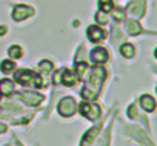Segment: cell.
I'll return each mask as SVG.
<instances>
[{
	"label": "cell",
	"mask_w": 157,
	"mask_h": 146,
	"mask_svg": "<svg viewBox=\"0 0 157 146\" xmlns=\"http://www.w3.org/2000/svg\"><path fill=\"white\" fill-rule=\"evenodd\" d=\"M105 77H106V71H105L102 66L94 68L93 72H91V77H90V80H88V85L80 91L82 97H83L85 100H94V99L97 97L99 91H100V86H102Z\"/></svg>",
	"instance_id": "6da1fadb"
},
{
	"label": "cell",
	"mask_w": 157,
	"mask_h": 146,
	"mask_svg": "<svg viewBox=\"0 0 157 146\" xmlns=\"http://www.w3.org/2000/svg\"><path fill=\"white\" fill-rule=\"evenodd\" d=\"M14 80L19 85L26 86V88H42V85H43L42 77L39 74H36L34 71H31V69H19V71H16Z\"/></svg>",
	"instance_id": "7a4b0ae2"
},
{
	"label": "cell",
	"mask_w": 157,
	"mask_h": 146,
	"mask_svg": "<svg viewBox=\"0 0 157 146\" xmlns=\"http://www.w3.org/2000/svg\"><path fill=\"white\" fill-rule=\"evenodd\" d=\"M78 109H80V114L83 117H86L88 120H97L102 115L100 106L96 103H91V102H82L78 105Z\"/></svg>",
	"instance_id": "3957f363"
},
{
	"label": "cell",
	"mask_w": 157,
	"mask_h": 146,
	"mask_svg": "<svg viewBox=\"0 0 157 146\" xmlns=\"http://www.w3.org/2000/svg\"><path fill=\"white\" fill-rule=\"evenodd\" d=\"M75 109H77V103L72 97H65L57 105V111L62 117H72Z\"/></svg>",
	"instance_id": "277c9868"
},
{
	"label": "cell",
	"mask_w": 157,
	"mask_h": 146,
	"mask_svg": "<svg viewBox=\"0 0 157 146\" xmlns=\"http://www.w3.org/2000/svg\"><path fill=\"white\" fill-rule=\"evenodd\" d=\"M16 97H17V99H22V100H23L26 105H29V106H37V105H40V103L45 100V97H43L42 94H37V92H33V91L17 92Z\"/></svg>",
	"instance_id": "5b68a950"
},
{
	"label": "cell",
	"mask_w": 157,
	"mask_h": 146,
	"mask_svg": "<svg viewBox=\"0 0 157 146\" xmlns=\"http://www.w3.org/2000/svg\"><path fill=\"white\" fill-rule=\"evenodd\" d=\"M34 14V8L28 6V5H16L14 11H13V19L16 22H22L28 17H31Z\"/></svg>",
	"instance_id": "8992f818"
},
{
	"label": "cell",
	"mask_w": 157,
	"mask_h": 146,
	"mask_svg": "<svg viewBox=\"0 0 157 146\" xmlns=\"http://www.w3.org/2000/svg\"><path fill=\"white\" fill-rule=\"evenodd\" d=\"M77 79L78 77L75 76V72L71 69L63 68L60 71V85H63V86H74L77 83Z\"/></svg>",
	"instance_id": "52a82bcc"
},
{
	"label": "cell",
	"mask_w": 157,
	"mask_h": 146,
	"mask_svg": "<svg viewBox=\"0 0 157 146\" xmlns=\"http://www.w3.org/2000/svg\"><path fill=\"white\" fill-rule=\"evenodd\" d=\"M145 8H146V5H145L143 0H136V2H131V3L126 6L128 13H129L132 17H142V16L145 14Z\"/></svg>",
	"instance_id": "ba28073f"
},
{
	"label": "cell",
	"mask_w": 157,
	"mask_h": 146,
	"mask_svg": "<svg viewBox=\"0 0 157 146\" xmlns=\"http://www.w3.org/2000/svg\"><path fill=\"white\" fill-rule=\"evenodd\" d=\"M86 36L93 43H99L105 39V31L100 26H90L88 31H86Z\"/></svg>",
	"instance_id": "9c48e42d"
},
{
	"label": "cell",
	"mask_w": 157,
	"mask_h": 146,
	"mask_svg": "<svg viewBox=\"0 0 157 146\" xmlns=\"http://www.w3.org/2000/svg\"><path fill=\"white\" fill-rule=\"evenodd\" d=\"M108 51L105 49V48H94L93 51H91V60L94 62V63H97V65H102V63H105L106 60H108Z\"/></svg>",
	"instance_id": "30bf717a"
},
{
	"label": "cell",
	"mask_w": 157,
	"mask_h": 146,
	"mask_svg": "<svg viewBox=\"0 0 157 146\" xmlns=\"http://www.w3.org/2000/svg\"><path fill=\"white\" fill-rule=\"evenodd\" d=\"M102 125H97V126H93L85 135H83V140H82V146H90L94 140H96V135L99 134Z\"/></svg>",
	"instance_id": "8fae6325"
},
{
	"label": "cell",
	"mask_w": 157,
	"mask_h": 146,
	"mask_svg": "<svg viewBox=\"0 0 157 146\" xmlns=\"http://www.w3.org/2000/svg\"><path fill=\"white\" fill-rule=\"evenodd\" d=\"M125 26H126V31L131 34V36H139V34H142V26L139 25V22L137 20H134V19H129V20H126L125 22Z\"/></svg>",
	"instance_id": "7c38bea8"
},
{
	"label": "cell",
	"mask_w": 157,
	"mask_h": 146,
	"mask_svg": "<svg viewBox=\"0 0 157 146\" xmlns=\"http://www.w3.org/2000/svg\"><path fill=\"white\" fill-rule=\"evenodd\" d=\"M140 105H142V108L146 111V112H152L154 109H155V100L151 97V95H142L140 97Z\"/></svg>",
	"instance_id": "4fadbf2b"
},
{
	"label": "cell",
	"mask_w": 157,
	"mask_h": 146,
	"mask_svg": "<svg viewBox=\"0 0 157 146\" xmlns=\"http://www.w3.org/2000/svg\"><path fill=\"white\" fill-rule=\"evenodd\" d=\"M13 92H14V82H11L10 79L0 80V94L2 95H10Z\"/></svg>",
	"instance_id": "5bb4252c"
},
{
	"label": "cell",
	"mask_w": 157,
	"mask_h": 146,
	"mask_svg": "<svg viewBox=\"0 0 157 146\" xmlns=\"http://www.w3.org/2000/svg\"><path fill=\"white\" fill-rule=\"evenodd\" d=\"M126 132H131V135H132L134 138H137V140H140L142 143H146L148 146H154V144H152L151 141H148V140H146V137H145V134H143V132H142V131H140L139 128H128V129H126Z\"/></svg>",
	"instance_id": "9a60e30c"
},
{
	"label": "cell",
	"mask_w": 157,
	"mask_h": 146,
	"mask_svg": "<svg viewBox=\"0 0 157 146\" xmlns=\"http://www.w3.org/2000/svg\"><path fill=\"white\" fill-rule=\"evenodd\" d=\"M120 54H122L123 57H126V58H131V57H134V54H136V48H134L131 43H123V45L120 46Z\"/></svg>",
	"instance_id": "2e32d148"
},
{
	"label": "cell",
	"mask_w": 157,
	"mask_h": 146,
	"mask_svg": "<svg viewBox=\"0 0 157 146\" xmlns=\"http://www.w3.org/2000/svg\"><path fill=\"white\" fill-rule=\"evenodd\" d=\"M14 68H16V63L13 60H8V58L0 63V71H2L3 74H10V72H13Z\"/></svg>",
	"instance_id": "e0dca14e"
},
{
	"label": "cell",
	"mask_w": 157,
	"mask_h": 146,
	"mask_svg": "<svg viewBox=\"0 0 157 146\" xmlns=\"http://www.w3.org/2000/svg\"><path fill=\"white\" fill-rule=\"evenodd\" d=\"M99 8L102 13L108 14L114 9V3H113V0H99Z\"/></svg>",
	"instance_id": "ac0fdd59"
},
{
	"label": "cell",
	"mask_w": 157,
	"mask_h": 146,
	"mask_svg": "<svg viewBox=\"0 0 157 146\" xmlns=\"http://www.w3.org/2000/svg\"><path fill=\"white\" fill-rule=\"evenodd\" d=\"M51 69H52V63H51L49 60H42V62L39 63V71L42 72L43 76L49 74V72H51Z\"/></svg>",
	"instance_id": "d6986e66"
},
{
	"label": "cell",
	"mask_w": 157,
	"mask_h": 146,
	"mask_svg": "<svg viewBox=\"0 0 157 146\" xmlns=\"http://www.w3.org/2000/svg\"><path fill=\"white\" fill-rule=\"evenodd\" d=\"M8 54H10V57H13V58H20V57L23 55V51H22L20 46L13 45V46L8 49Z\"/></svg>",
	"instance_id": "ffe728a7"
},
{
	"label": "cell",
	"mask_w": 157,
	"mask_h": 146,
	"mask_svg": "<svg viewBox=\"0 0 157 146\" xmlns=\"http://www.w3.org/2000/svg\"><path fill=\"white\" fill-rule=\"evenodd\" d=\"M113 19H114L116 22H122V20H125V11H123L122 8H116V9H113Z\"/></svg>",
	"instance_id": "44dd1931"
},
{
	"label": "cell",
	"mask_w": 157,
	"mask_h": 146,
	"mask_svg": "<svg viewBox=\"0 0 157 146\" xmlns=\"http://www.w3.org/2000/svg\"><path fill=\"white\" fill-rule=\"evenodd\" d=\"M96 22H97L99 25H106V23H108V14L99 11V13L96 14Z\"/></svg>",
	"instance_id": "7402d4cb"
},
{
	"label": "cell",
	"mask_w": 157,
	"mask_h": 146,
	"mask_svg": "<svg viewBox=\"0 0 157 146\" xmlns=\"http://www.w3.org/2000/svg\"><path fill=\"white\" fill-rule=\"evenodd\" d=\"M60 71H62V69H60ZM60 71L56 72V76H54V79H52L54 85H60Z\"/></svg>",
	"instance_id": "603a6c76"
},
{
	"label": "cell",
	"mask_w": 157,
	"mask_h": 146,
	"mask_svg": "<svg viewBox=\"0 0 157 146\" xmlns=\"http://www.w3.org/2000/svg\"><path fill=\"white\" fill-rule=\"evenodd\" d=\"M6 125H3V123H0V134H3V132H6Z\"/></svg>",
	"instance_id": "cb8c5ba5"
},
{
	"label": "cell",
	"mask_w": 157,
	"mask_h": 146,
	"mask_svg": "<svg viewBox=\"0 0 157 146\" xmlns=\"http://www.w3.org/2000/svg\"><path fill=\"white\" fill-rule=\"evenodd\" d=\"M6 34V26H0V36H5Z\"/></svg>",
	"instance_id": "d4e9b609"
},
{
	"label": "cell",
	"mask_w": 157,
	"mask_h": 146,
	"mask_svg": "<svg viewBox=\"0 0 157 146\" xmlns=\"http://www.w3.org/2000/svg\"><path fill=\"white\" fill-rule=\"evenodd\" d=\"M19 146H20V144H19Z\"/></svg>",
	"instance_id": "484cf974"
}]
</instances>
